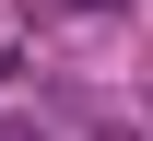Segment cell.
<instances>
[{
	"label": "cell",
	"instance_id": "obj_1",
	"mask_svg": "<svg viewBox=\"0 0 153 141\" xmlns=\"http://www.w3.org/2000/svg\"><path fill=\"white\" fill-rule=\"evenodd\" d=\"M82 12H106V0H82Z\"/></svg>",
	"mask_w": 153,
	"mask_h": 141
},
{
	"label": "cell",
	"instance_id": "obj_2",
	"mask_svg": "<svg viewBox=\"0 0 153 141\" xmlns=\"http://www.w3.org/2000/svg\"><path fill=\"white\" fill-rule=\"evenodd\" d=\"M118 141H130V129H118Z\"/></svg>",
	"mask_w": 153,
	"mask_h": 141
},
{
	"label": "cell",
	"instance_id": "obj_3",
	"mask_svg": "<svg viewBox=\"0 0 153 141\" xmlns=\"http://www.w3.org/2000/svg\"><path fill=\"white\" fill-rule=\"evenodd\" d=\"M12 141H24V129H12Z\"/></svg>",
	"mask_w": 153,
	"mask_h": 141
}]
</instances>
